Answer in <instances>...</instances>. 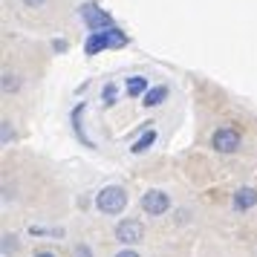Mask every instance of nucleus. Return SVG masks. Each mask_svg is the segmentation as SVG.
Returning <instances> with one entry per match:
<instances>
[{
    "label": "nucleus",
    "mask_w": 257,
    "mask_h": 257,
    "mask_svg": "<svg viewBox=\"0 0 257 257\" xmlns=\"http://www.w3.org/2000/svg\"><path fill=\"white\" fill-rule=\"evenodd\" d=\"M211 148L220 153H234L240 148V130L237 127H220L211 136Z\"/></svg>",
    "instance_id": "4"
},
{
    "label": "nucleus",
    "mask_w": 257,
    "mask_h": 257,
    "mask_svg": "<svg viewBox=\"0 0 257 257\" xmlns=\"http://www.w3.org/2000/svg\"><path fill=\"white\" fill-rule=\"evenodd\" d=\"M35 257H55V254H49V251H41V254H35Z\"/></svg>",
    "instance_id": "17"
},
{
    "label": "nucleus",
    "mask_w": 257,
    "mask_h": 257,
    "mask_svg": "<svg viewBox=\"0 0 257 257\" xmlns=\"http://www.w3.org/2000/svg\"><path fill=\"white\" fill-rule=\"evenodd\" d=\"M26 6H44V3H47V0H24Z\"/></svg>",
    "instance_id": "15"
},
{
    "label": "nucleus",
    "mask_w": 257,
    "mask_h": 257,
    "mask_svg": "<svg viewBox=\"0 0 257 257\" xmlns=\"http://www.w3.org/2000/svg\"><path fill=\"white\" fill-rule=\"evenodd\" d=\"M18 87V81H15V75H9V72H3V90L9 93V90H15Z\"/></svg>",
    "instance_id": "13"
},
{
    "label": "nucleus",
    "mask_w": 257,
    "mask_h": 257,
    "mask_svg": "<svg viewBox=\"0 0 257 257\" xmlns=\"http://www.w3.org/2000/svg\"><path fill=\"white\" fill-rule=\"evenodd\" d=\"M148 90V78H142V75H133L127 81V95H139Z\"/></svg>",
    "instance_id": "10"
},
{
    "label": "nucleus",
    "mask_w": 257,
    "mask_h": 257,
    "mask_svg": "<svg viewBox=\"0 0 257 257\" xmlns=\"http://www.w3.org/2000/svg\"><path fill=\"white\" fill-rule=\"evenodd\" d=\"M75 257H90V248L87 245H75Z\"/></svg>",
    "instance_id": "14"
},
{
    "label": "nucleus",
    "mask_w": 257,
    "mask_h": 257,
    "mask_svg": "<svg viewBox=\"0 0 257 257\" xmlns=\"http://www.w3.org/2000/svg\"><path fill=\"white\" fill-rule=\"evenodd\" d=\"M254 202H257V191H254V188H240V191L234 194V208H237V211L251 208Z\"/></svg>",
    "instance_id": "7"
},
{
    "label": "nucleus",
    "mask_w": 257,
    "mask_h": 257,
    "mask_svg": "<svg viewBox=\"0 0 257 257\" xmlns=\"http://www.w3.org/2000/svg\"><path fill=\"white\" fill-rule=\"evenodd\" d=\"M15 248H18V243H15V237H12V234H6V237H3V254H12Z\"/></svg>",
    "instance_id": "12"
},
{
    "label": "nucleus",
    "mask_w": 257,
    "mask_h": 257,
    "mask_svg": "<svg viewBox=\"0 0 257 257\" xmlns=\"http://www.w3.org/2000/svg\"><path fill=\"white\" fill-rule=\"evenodd\" d=\"M118 47H127V32H121L118 26H113V29L90 32L87 44H84V52L87 55H98L101 49H118Z\"/></svg>",
    "instance_id": "1"
},
{
    "label": "nucleus",
    "mask_w": 257,
    "mask_h": 257,
    "mask_svg": "<svg viewBox=\"0 0 257 257\" xmlns=\"http://www.w3.org/2000/svg\"><path fill=\"white\" fill-rule=\"evenodd\" d=\"M81 18L87 21L90 26V32H101V29H113V18L104 12V9H98L95 3H84L81 6Z\"/></svg>",
    "instance_id": "3"
},
{
    "label": "nucleus",
    "mask_w": 257,
    "mask_h": 257,
    "mask_svg": "<svg viewBox=\"0 0 257 257\" xmlns=\"http://www.w3.org/2000/svg\"><path fill=\"white\" fill-rule=\"evenodd\" d=\"M165 98H168V87H153V90H148V93H145V104L156 107V104H162Z\"/></svg>",
    "instance_id": "9"
},
{
    "label": "nucleus",
    "mask_w": 257,
    "mask_h": 257,
    "mask_svg": "<svg viewBox=\"0 0 257 257\" xmlns=\"http://www.w3.org/2000/svg\"><path fill=\"white\" fill-rule=\"evenodd\" d=\"M142 208L148 211L151 217H159V214H165V211L171 208V199H168L165 191H148L142 197Z\"/></svg>",
    "instance_id": "5"
},
{
    "label": "nucleus",
    "mask_w": 257,
    "mask_h": 257,
    "mask_svg": "<svg viewBox=\"0 0 257 257\" xmlns=\"http://www.w3.org/2000/svg\"><path fill=\"white\" fill-rule=\"evenodd\" d=\"M142 234H145V228H142V222H136V220H124V222H118L116 225V240L118 243H124V245L139 243Z\"/></svg>",
    "instance_id": "6"
},
{
    "label": "nucleus",
    "mask_w": 257,
    "mask_h": 257,
    "mask_svg": "<svg viewBox=\"0 0 257 257\" xmlns=\"http://www.w3.org/2000/svg\"><path fill=\"white\" fill-rule=\"evenodd\" d=\"M153 142H156V130L151 127V130H145L139 139L133 142V148H130V151H133V153H145V151H148V148L153 145Z\"/></svg>",
    "instance_id": "8"
},
{
    "label": "nucleus",
    "mask_w": 257,
    "mask_h": 257,
    "mask_svg": "<svg viewBox=\"0 0 257 257\" xmlns=\"http://www.w3.org/2000/svg\"><path fill=\"white\" fill-rule=\"evenodd\" d=\"M95 205H98V211H104V214H118V211H124V205H127V191L118 188V185H107L98 191Z\"/></svg>",
    "instance_id": "2"
},
{
    "label": "nucleus",
    "mask_w": 257,
    "mask_h": 257,
    "mask_svg": "<svg viewBox=\"0 0 257 257\" xmlns=\"http://www.w3.org/2000/svg\"><path fill=\"white\" fill-rule=\"evenodd\" d=\"M116 257H139L136 251H121V254H116Z\"/></svg>",
    "instance_id": "16"
},
{
    "label": "nucleus",
    "mask_w": 257,
    "mask_h": 257,
    "mask_svg": "<svg viewBox=\"0 0 257 257\" xmlns=\"http://www.w3.org/2000/svg\"><path fill=\"white\" fill-rule=\"evenodd\" d=\"M101 98H104V104H113V101H116V84H107Z\"/></svg>",
    "instance_id": "11"
}]
</instances>
